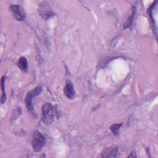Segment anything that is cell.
Wrapping results in <instances>:
<instances>
[{
  "instance_id": "obj_1",
  "label": "cell",
  "mask_w": 158,
  "mask_h": 158,
  "mask_svg": "<svg viewBox=\"0 0 158 158\" xmlns=\"http://www.w3.org/2000/svg\"><path fill=\"white\" fill-rule=\"evenodd\" d=\"M42 89L43 88L41 86H38L34 88L33 89H32L29 92H28V93L26 95V97L25 99L26 107L28 109V112L31 114L35 115V112H34V106L32 102L33 98L40 95L42 92Z\"/></svg>"
},
{
  "instance_id": "obj_2",
  "label": "cell",
  "mask_w": 158,
  "mask_h": 158,
  "mask_svg": "<svg viewBox=\"0 0 158 158\" xmlns=\"http://www.w3.org/2000/svg\"><path fill=\"white\" fill-rule=\"evenodd\" d=\"M46 143V138L38 131L35 130L31 137V144L35 152H40Z\"/></svg>"
},
{
  "instance_id": "obj_3",
  "label": "cell",
  "mask_w": 158,
  "mask_h": 158,
  "mask_svg": "<svg viewBox=\"0 0 158 158\" xmlns=\"http://www.w3.org/2000/svg\"><path fill=\"white\" fill-rule=\"evenodd\" d=\"M41 111L42 122L46 125L51 124L54 120V110L52 104L49 102L44 104L42 106Z\"/></svg>"
},
{
  "instance_id": "obj_4",
  "label": "cell",
  "mask_w": 158,
  "mask_h": 158,
  "mask_svg": "<svg viewBox=\"0 0 158 158\" xmlns=\"http://www.w3.org/2000/svg\"><path fill=\"white\" fill-rule=\"evenodd\" d=\"M38 13L44 20H48L52 16L54 15V13L52 10L49 4L46 1L42 2L39 4Z\"/></svg>"
},
{
  "instance_id": "obj_5",
  "label": "cell",
  "mask_w": 158,
  "mask_h": 158,
  "mask_svg": "<svg viewBox=\"0 0 158 158\" xmlns=\"http://www.w3.org/2000/svg\"><path fill=\"white\" fill-rule=\"evenodd\" d=\"M9 10L12 17L17 21H23L25 18V13L23 8L19 4H11Z\"/></svg>"
},
{
  "instance_id": "obj_6",
  "label": "cell",
  "mask_w": 158,
  "mask_h": 158,
  "mask_svg": "<svg viewBox=\"0 0 158 158\" xmlns=\"http://www.w3.org/2000/svg\"><path fill=\"white\" fill-rule=\"evenodd\" d=\"M64 94L69 99H72L75 97V91L73 83L70 80H67L65 84L64 88Z\"/></svg>"
},
{
  "instance_id": "obj_7",
  "label": "cell",
  "mask_w": 158,
  "mask_h": 158,
  "mask_svg": "<svg viewBox=\"0 0 158 158\" xmlns=\"http://www.w3.org/2000/svg\"><path fill=\"white\" fill-rule=\"evenodd\" d=\"M118 153V148L116 146H112L105 148L101 152L102 157H115Z\"/></svg>"
},
{
  "instance_id": "obj_8",
  "label": "cell",
  "mask_w": 158,
  "mask_h": 158,
  "mask_svg": "<svg viewBox=\"0 0 158 158\" xmlns=\"http://www.w3.org/2000/svg\"><path fill=\"white\" fill-rule=\"evenodd\" d=\"M17 65L19 68L23 72H27L28 71V62L27 60V59L24 57H21L19 58Z\"/></svg>"
},
{
  "instance_id": "obj_9",
  "label": "cell",
  "mask_w": 158,
  "mask_h": 158,
  "mask_svg": "<svg viewBox=\"0 0 158 158\" xmlns=\"http://www.w3.org/2000/svg\"><path fill=\"white\" fill-rule=\"evenodd\" d=\"M5 80H6V76H2L1 78V91H2V96H1V104H4L6 100V94L4 91Z\"/></svg>"
},
{
  "instance_id": "obj_10",
  "label": "cell",
  "mask_w": 158,
  "mask_h": 158,
  "mask_svg": "<svg viewBox=\"0 0 158 158\" xmlns=\"http://www.w3.org/2000/svg\"><path fill=\"white\" fill-rule=\"evenodd\" d=\"M135 11H136V9H135V7H133V9H132V12H131V15H130V16L127 19V20H126V22H125V23H124V28H128V27H129L130 26H131V25L132 22H133V18H134V16H135Z\"/></svg>"
},
{
  "instance_id": "obj_11",
  "label": "cell",
  "mask_w": 158,
  "mask_h": 158,
  "mask_svg": "<svg viewBox=\"0 0 158 158\" xmlns=\"http://www.w3.org/2000/svg\"><path fill=\"white\" fill-rule=\"evenodd\" d=\"M122 125V123L112 124V125L110 127V130L113 133V134L117 135L118 134L119 129H120V128L121 127Z\"/></svg>"
},
{
  "instance_id": "obj_12",
  "label": "cell",
  "mask_w": 158,
  "mask_h": 158,
  "mask_svg": "<svg viewBox=\"0 0 158 158\" xmlns=\"http://www.w3.org/2000/svg\"><path fill=\"white\" fill-rule=\"evenodd\" d=\"M128 157H136V154H135V152L134 151H132L131 153V154L129 155Z\"/></svg>"
}]
</instances>
